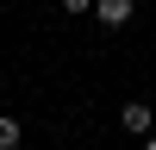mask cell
Masks as SVG:
<instances>
[{"label":"cell","mask_w":156,"mask_h":150,"mask_svg":"<svg viewBox=\"0 0 156 150\" xmlns=\"http://www.w3.org/2000/svg\"><path fill=\"white\" fill-rule=\"evenodd\" d=\"M131 12H137V0H94V19L106 25V31H119V25H131Z\"/></svg>","instance_id":"obj_2"},{"label":"cell","mask_w":156,"mask_h":150,"mask_svg":"<svg viewBox=\"0 0 156 150\" xmlns=\"http://www.w3.org/2000/svg\"><path fill=\"white\" fill-rule=\"evenodd\" d=\"M62 12H94V0H62Z\"/></svg>","instance_id":"obj_4"},{"label":"cell","mask_w":156,"mask_h":150,"mask_svg":"<svg viewBox=\"0 0 156 150\" xmlns=\"http://www.w3.org/2000/svg\"><path fill=\"white\" fill-rule=\"evenodd\" d=\"M119 125H125L131 138H150V131H156V112H150V100H125V106H119Z\"/></svg>","instance_id":"obj_1"},{"label":"cell","mask_w":156,"mask_h":150,"mask_svg":"<svg viewBox=\"0 0 156 150\" xmlns=\"http://www.w3.org/2000/svg\"><path fill=\"white\" fill-rule=\"evenodd\" d=\"M144 150H156V131H150V138H144Z\"/></svg>","instance_id":"obj_5"},{"label":"cell","mask_w":156,"mask_h":150,"mask_svg":"<svg viewBox=\"0 0 156 150\" xmlns=\"http://www.w3.org/2000/svg\"><path fill=\"white\" fill-rule=\"evenodd\" d=\"M19 138H25L19 119H0V150H19Z\"/></svg>","instance_id":"obj_3"}]
</instances>
